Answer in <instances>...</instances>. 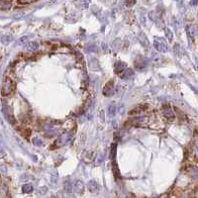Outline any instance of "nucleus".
Segmentation results:
<instances>
[{
	"instance_id": "2",
	"label": "nucleus",
	"mask_w": 198,
	"mask_h": 198,
	"mask_svg": "<svg viewBox=\"0 0 198 198\" xmlns=\"http://www.w3.org/2000/svg\"><path fill=\"white\" fill-rule=\"evenodd\" d=\"M13 88V82L10 80V79H5V80L2 82V88H1V93L2 95H8L11 91H12Z\"/></svg>"
},
{
	"instance_id": "3",
	"label": "nucleus",
	"mask_w": 198,
	"mask_h": 198,
	"mask_svg": "<svg viewBox=\"0 0 198 198\" xmlns=\"http://www.w3.org/2000/svg\"><path fill=\"white\" fill-rule=\"evenodd\" d=\"M113 93H114V83L113 80H110L109 82H107V84L103 88V94L106 97H110L113 95Z\"/></svg>"
},
{
	"instance_id": "4",
	"label": "nucleus",
	"mask_w": 198,
	"mask_h": 198,
	"mask_svg": "<svg viewBox=\"0 0 198 198\" xmlns=\"http://www.w3.org/2000/svg\"><path fill=\"white\" fill-rule=\"evenodd\" d=\"M148 64V60L146 58L141 57V56H138L135 60V66L137 67L138 69H143L144 67H146Z\"/></svg>"
},
{
	"instance_id": "19",
	"label": "nucleus",
	"mask_w": 198,
	"mask_h": 198,
	"mask_svg": "<svg viewBox=\"0 0 198 198\" xmlns=\"http://www.w3.org/2000/svg\"><path fill=\"white\" fill-rule=\"evenodd\" d=\"M126 3L128 6H132L136 3V0H126Z\"/></svg>"
},
{
	"instance_id": "5",
	"label": "nucleus",
	"mask_w": 198,
	"mask_h": 198,
	"mask_svg": "<svg viewBox=\"0 0 198 198\" xmlns=\"http://www.w3.org/2000/svg\"><path fill=\"white\" fill-rule=\"evenodd\" d=\"M70 139H72V135H70V134L63 135V136H61V137L58 138L57 141H56L55 144H56V146H57V147L64 146V145L69 144V142L70 141Z\"/></svg>"
},
{
	"instance_id": "12",
	"label": "nucleus",
	"mask_w": 198,
	"mask_h": 198,
	"mask_svg": "<svg viewBox=\"0 0 198 198\" xmlns=\"http://www.w3.org/2000/svg\"><path fill=\"white\" fill-rule=\"evenodd\" d=\"M11 5H12V3H11L10 1H5V0H1V9L2 10H7V9H10Z\"/></svg>"
},
{
	"instance_id": "15",
	"label": "nucleus",
	"mask_w": 198,
	"mask_h": 198,
	"mask_svg": "<svg viewBox=\"0 0 198 198\" xmlns=\"http://www.w3.org/2000/svg\"><path fill=\"white\" fill-rule=\"evenodd\" d=\"M187 31H188V35H190L191 38L193 39L195 36V31H196L195 27L194 26H189V27H187Z\"/></svg>"
},
{
	"instance_id": "14",
	"label": "nucleus",
	"mask_w": 198,
	"mask_h": 198,
	"mask_svg": "<svg viewBox=\"0 0 198 198\" xmlns=\"http://www.w3.org/2000/svg\"><path fill=\"white\" fill-rule=\"evenodd\" d=\"M164 32H165V36H167V40L170 41V42H171L173 39V33L168 28H164Z\"/></svg>"
},
{
	"instance_id": "10",
	"label": "nucleus",
	"mask_w": 198,
	"mask_h": 198,
	"mask_svg": "<svg viewBox=\"0 0 198 198\" xmlns=\"http://www.w3.org/2000/svg\"><path fill=\"white\" fill-rule=\"evenodd\" d=\"M26 49L30 50V51H36V50L39 49V43H37V42H29L27 45H26Z\"/></svg>"
},
{
	"instance_id": "6",
	"label": "nucleus",
	"mask_w": 198,
	"mask_h": 198,
	"mask_svg": "<svg viewBox=\"0 0 198 198\" xmlns=\"http://www.w3.org/2000/svg\"><path fill=\"white\" fill-rule=\"evenodd\" d=\"M162 113H164V117L168 120H173L174 119V113L170 106H164V109H162Z\"/></svg>"
},
{
	"instance_id": "7",
	"label": "nucleus",
	"mask_w": 198,
	"mask_h": 198,
	"mask_svg": "<svg viewBox=\"0 0 198 198\" xmlns=\"http://www.w3.org/2000/svg\"><path fill=\"white\" fill-rule=\"evenodd\" d=\"M73 190L75 192H79V193H82L84 190V184L82 183L80 180H76L75 183H73Z\"/></svg>"
},
{
	"instance_id": "18",
	"label": "nucleus",
	"mask_w": 198,
	"mask_h": 198,
	"mask_svg": "<svg viewBox=\"0 0 198 198\" xmlns=\"http://www.w3.org/2000/svg\"><path fill=\"white\" fill-rule=\"evenodd\" d=\"M33 143L36 145V146H41L43 143H42V141L40 140V139H38V138H34L33 139Z\"/></svg>"
},
{
	"instance_id": "8",
	"label": "nucleus",
	"mask_w": 198,
	"mask_h": 198,
	"mask_svg": "<svg viewBox=\"0 0 198 198\" xmlns=\"http://www.w3.org/2000/svg\"><path fill=\"white\" fill-rule=\"evenodd\" d=\"M87 188H88V190H89L90 192L94 193V192H98L99 185H98V183H96L95 181L91 180V181H89L87 183Z\"/></svg>"
},
{
	"instance_id": "9",
	"label": "nucleus",
	"mask_w": 198,
	"mask_h": 198,
	"mask_svg": "<svg viewBox=\"0 0 198 198\" xmlns=\"http://www.w3.org/2000/svg\"><path fill=\"white\" fill-rule=\"evenodd\" d=\"M127 67V64L126 63H123V61H117L116 64H115V70H116V72H123L124 70L126 69Z\"/></svg>"
},
{
	"instance_id": "22",
	"label": "nucleus",
	"mask_w": 198,
	"mask_h": 198,
	"mask_svg": "<svg viewBox=\"0 0 198 198\" xmlns=\"http://www.w3.org/2000/svg\"><path fill=\"white\" fill-rule=\"evenodd\" d=\"M197 1H198V0H192V2H191V4H192V5H195V4H196V3H197Z\"/></svg>"
},
{
	"instance_id": "11",
	"label": "nucleus",
	"mask_w": 198,
	"mask_h": 198,
	"mask_svg": "<svg viewBox=\"0 0 198 198\" xmlns=\"http://www.w3.org/2000/svg\"><path fill=\"white\" fill-rule=\"evenodd\" d=\"M124 75H121V77H122L123 79H128V78H130V77H132L133 76V75H134V72H133V70L132 69H125L124 70Z\"/></svg>"
},
{
	"instance_id": "13",
	"label": "nucleus",
	"mask_w": 198,
	"mask_h": 198,
	"mask_svg": "<svg viewBox=\"0 0 198 198\" xmlns=\"http://www.w3.org/2000/svg\"><path fill=\"white\" fill-rule=\"evenodd\" d=\"M22 191L25 192V193H30V192L33 191V186L31 184H24L22 186Z\"/></svg>"
},
{
	"instance_id": "21",
	"label": "nucleus",
	"mask_w": 198,
	"mask_h": 198,
	"mask_svg": "<svg viewBox=\"0 0 198 198\" xmlns=\"http://www.w3.org/2000/svg\"><path fill=\"white\" fill-rule=\"evenodd\" d=\"M115 153H116V145H113L112 146V158L115 156Z\"/></svg>"
},
{
	"instance_id": "16",
	"label": "nucleus",
	"mask_w": 198,
	"mask_h": 198,
	"mask_svg": "<svg viewBox=\"0 0 198 198\" xmlns=\"http://www.w3.org/2000/svg\"><path fill=\"white\" fill-rule=\"evenodd\" d=\"M72 183H70V181H66L64 182V190H66V192H70L72 191Z\"/></svg>"
},
{
	"instance_id": "17",
	"label": "nucleus",
	"mask_w": 198,
	"mask_h": 198,
	"mask_svg": "<svg viewBox=\"0 0 198 198\" xmlns=\"http://www.w3.org/2000/svg\"><path fill=\"white\" fill-rule=\"evenodd\" d=\"M116 106L115 105H111L110 107H109V114L111 115V116H113V115H115V113H116Z\"/></svg>"
},
{
	"instance_id": "1",
	"label": "nucleus",
	"mask_w": 198,
	"mask_h": 198,
	"mask_svg": "<svg viewBox=\"0 0 198 198\" xmlns=\"http://www.w3.org/2000/svg\"><path fill=\"white\" fill-rule=\"evenodd\" d=\"M153 46L158 50L159 52L165 53L167 52V44L162 38H155V42H153Z\"/></svg>"
},
{
	"instance_id": "20",
	"label": "nucleus",
	"mask_w": 198,
	"mask_h": 198,
	"mask_svg": "<svg viewBox=\"0 0 198 198\" xmlns=\"http://www.w3.org/2000/svg\"><path fill=\"white\" fill-rule=\"evenodd\" d=\"M34 1H36V0H19L20 3H23V4L31 3V2H34Z\"/></svg>"
},
{
	"instance_id": "23",
	"label": "nucleus",
	"mask_w": 198,
	"mask_h": 198,
	"mask_svg": "<svg viewBox=\"0 0 198 198\" xmlns=\"http://www.w3.org/2000/svg\"><path fill=\"white\" fill-rule=\"evenodd\" d=\"M196 156H197V159H198V146H197V150H196Z\"/></svg>"
}]
</instances>
